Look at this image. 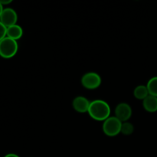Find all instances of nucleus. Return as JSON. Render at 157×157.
<instances>
[{"label":"nucleus","instance_id":"1","mask_svg":"<svg viewBox=\"0 0 157 157\" xmlns=\"http://www.w3.org/2000/svg\"><path fill=\"white\" fill-rule=\"evenodd\" d=\"M87 113L95 121H104L110 117L111 109L108 103L104 100L98 99L90 102Z\"/></svg>","mask_w":157,"mask_h":157},{"label":"nucleus","instance_id":"2","mask_svg":"<svg viewBox=\"0 0 157 157\" xmlns=\"http://www.w3.org/2000/svg\"><path fill=\"white\" fill-rule=\"evenodd\" d=\"M18 50L17 41L6 36L0 41V56L2 58H11L15 56Z\"/></svg>","mask_w":157,"mask_h":157},{"label":"nucleus","instance_id":"3","mask_svg":"<svg viewBox=\"0 0 157 157\" xmlns=\"http://www.w3.org/2000/svg\"><path fill=\"white\" fill-rule=\"evenodd\" d=\"M121 126L122 122L119 119H117L115 116L110 117L103 123V132L107 136H116L121 133Z\"/></svg>","mask_w":157,"mask_h":157},{"label":"nucleus","instance_id":"4","mask_svg":"<svg viewBox=\"0 0 157 157\" xmlns=\"http://www.w3.org/2000/svg\"><path fill=\"white\" fill-rule=\"evenodd\" d=\"M81 84L84 87L88 90L97 89L101 86L102 79L101 75L97 72H87L82 76L81 80Z\"/></svg>","mask_w":157,"mask_h":157},{"label":"nucleus","instance_id":"5","mask_svg":"<svg viewBox=\"0 0 157 157\" xmlns=\"http://www.w3.org/2000/svg\"><path fill=\"white\" fill-rule=\"evenodd\" d=\"M115 117L122 123L127 122L131 117L133 110L131 106L125 102H122L118 104L116 106L114 110Z\"/></svg>","mask_w":157,"mask_h":157},{"label":"nucleus","instance_id":"6","mask_svg":"<svg viewBox=\"0 0 157 157\" xmlns=\"http://www.w3.org/2000/svg\"><path fill=\"white\" fill-rule=\"evenodd\" d=\"M17 21H18V15L13 9L6 8L3 9L1 16H0V21L6 28L16 25Z\"/></svg>","mask_w":157,"mask_h":157},{"label":"nucleus","instance_id":"7","mask_svg":"<svg viewBox=\"0 0 157 157\" xmlns=\"http://www.w3.org/2000/svg\"><path fill=\"white\" fill-rule=\"evenodd\" d=\"M90 102L87 98L84 96H77L72 101L73 108L78 113H87L88 112Z\"/></svg>","mask_w":157,"mask_h":157},{"label":"nucleus","instance_id":"8","mask_svg":"<svg viewBox=\"0 0 157 157\" xmlns=\"http://www.w3.org/2000/svg\"><path fill=\"white\" fill-rule=\"evenodd\" d=\"M143 106L145 110L150 113L157 111V97L149 95L143 101Z\"/></svg>","mask_w":157,"mask_h":157},{"label":"nucleus","instance_id":"9","mask_svg":"<svg viewBox=\"0 0 157 157\" xmlns=\"http://www.w3.org/2000/svg\"><path fill=\"white\" fill-rule=\"evenodd\" d=\"M23 35V29L19 25H14L10 26L7 28V34L6 36L12 39L17 40L20 39Z\"/></svg>","mask_w":157,"mask_h":157},{"label":"nucleus","instance_id":"10","mask_svg":"<svg viewBox=\"0 0 157 157\" xmlns=\"http://www.w3.org/2000/svg\"><path fill=\"white\" fill-rule=\"evenodd\" d=\"M133 95L137 100H142L144 101L147 96L150 95L147 89V85H138L133 90Z\"/></svg>","mask_w":157,"mask_h":157},{"label":"nucleus","instance_id":"11","mask_svg":"<svg viewBox=\"0 0 157 157\" xmlns=\"http://www.w3.org/2000/svg\"><path fill=\"white\" fill-rule=\"evenodd\" d=\"M147 87L150 95L157 97V76L153 77L149 80Z\"/></svg>","mask_w":157,"mask_h":157},{"label":"nucleus","instance_id":"12","mask_svg":"<svg viewBox=\"0 0 157 157\" xmlns=\"http://www.w3.org/2000/svg\"><path fill=\"white\" fill-rule=\"evenodd\" d=\"M134 130L135 128L133 124L129 121H127V122L122 123L121 133L125 135V136H130L134 132Z\"/></svg>","mask_w":157,"mask_h":157},{"label":"nucleus","instance_id":"13","mask_svg":"<svg viewBox=\"0 0 157 157\" xmlns=\"http://www.w3.org/2000/svg\"><path fill=\"white\" fill-rule=\"evenodd\" d=\"M7 34V28L0 21V41L6 37Z\"/></svg>","mask_w":157,"mask_h":157},{"label":"nucleus","instance_id":"14","mask_svg":"<svg viewBox=\"0 0 157 157\" xmlns=\"http://www.w3.org/2000/svg\"><path fill=\"white\" fill-rule=\"evenodd\" d=\"M0 2L2 5L3 6H6V5H9L10 3L12 2V0H0Z\"/></svg>","mask_w":157,"mask_h":157},{"label":"nucleus","instance_id":"15","mask_svg":"<svg viewBox=\"0 0 157 157\" xmlns=\"http://www.w3.org/2000/svg\"><path fill=\"white\" fill-rule=\"evenodd\" d=\"M4 157H20V156H18L17 154H15V153H8V154H6Z\"/></svg>","mask_w":157,"mask_h":157},{"label":"nucleus","instance_id":"16","mask_svg":"<svg viewBox=\"0 0 157 157\" xmlns=\"http://www.w3.org/2000/svg\"><path fill=\"white\" fill-rule=\"evenodd\" d=\"M3 9H4V8H3V6L1 4V2H0V16H1L2 12Z\"/></svg>","mask_w":157,"mask_h":157}]
</instances>
